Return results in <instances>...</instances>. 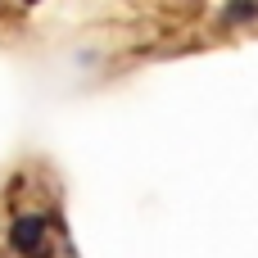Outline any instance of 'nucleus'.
Masks as SVG:
<instances>
[{
    "label": "nucleus",
    "mask_w": 258,
    "mask_h": 258,
    "mask_svg": "<svg viewBox=\"0 0 258 258\" xmlns=\"http://www.w3.org/2000/svg\"><path fill=\"white\" fill-rule=\"evenodd\" d=\"M9 245H14L23 258H36L41 249H45V218H41V213L18 218V222H14V231H9Z\"/></svg>",
    "instance_id": "obj_1"
},
{
    "label": "nucleus",
    "mask_w": 258,
    "mask_h": 258,
    "mask_svg": "<svg viewBox=\"0 0 258 258\" xmlns=\"http://www.w3.org/2000/svg\"><path fill=\"white\" fill-rule=\"evenodd\" d=\"M258 18V0H231L227 5V23H249Z\"/></svg>",
    "instance_id": "obj_2"
},
{
    "label": "nucleus",
    "mask_w": 258,
    "mask_h": 258,
    "mask_svg": "<svg viewBox=\"0 0 258 258\" xmlns=\"http://www.w3.org/2000/svg\"><path fill=\"white\" fill-rule=\"evenodd\" d=\"M27 5H36V0H27Z\"/></svg>",
    "instance_id": "obj_3"
}]
</instances>
